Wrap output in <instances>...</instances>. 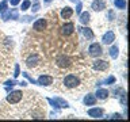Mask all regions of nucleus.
I'll list each match as a JSON object with an SVG mask.
<instances>
[{
	"mask_svg": "<svg viewBox=\"0 0 130 122\" xmlns=\"http://www.w3.org/2000/svg\"><path fill=\"white\" fill-rule=\"evenodd\" d=\"M3 20H8V19H19V14H18V10H12V11H6L3 12V16H2Z\"/></svg>",
	"mask_w": 130,
	"mask_h": 122,
	"instance_id": "obj_5",
	"label": "nucleus"
},
{
	"mask_svg": "<svg viewBox=\"0 0 130 122\" xmlns=\"http://www.w3.org/2000/svg\"><path fill=\"white\" fill-rule=\"evenodd\" d=\"M73 31H75V24L73 23H65L62 27H61V33H62L64 35H72Z\"/></svg>",
	"mask_w": 130,
	"mask_h": 122,
	"instance_id": "obj_9",
	"label": "nucleus"
},
{
	"mask_svg": "<svg viewBox=\"0 0 130 122\" xmlns=\"http://www.w3.org/2000/svg\"><path fill=\"white\" fill-rule=\"evenodd\" d=\"M104 8H106L104 0H93L92 2V10L93 11H103Z\"/></svg>",
	"mask_w": 130,
	"mask_h": 122,
	"instance_id": "obj_12",
	"label": "nucleus"
},
{
	"mask_svg": "<svg viewBox=\"0 0 130 122\" xmlns=\"http://www.w3.org/2000/svg\"><path fill=\"white\" fill-rule=\"evenodd\" d=\"M19 73H20V71H19V65L16 64V65H15V73H14V77H18V76H19Z\"/></svg>",
	"mask_w": 130,
	"mask_h": 122,
	"instance_id": "obj_26",
	"label": "nucleus"
},
{
	"mask_svg": "<svg viewBox=\"0 0 130 122\" xmlns=\"http://www.w3.org/2000/svg\"><path fill=\"white\" fill-rule=\"evenodd\" d=\"M31 10H32V12H37V11H38V10H39V3L35 2V3H34V7H32Z\"/></svg>",
	"mask_w": 130,
	"mask_h": 122,
	"instance_id": "obj_25",
	"label": "nucleus"
},
{
	"mask_svg": "<svg viewBox=\"0 0 130 122\" xmlns=\"http://www.w3.org/2000/svg\"><path fill=\"white\" fill-rule=\"evenodd\" d=\"M7 7H8V3L6 2V0L0 3V14H3V12H6V11H7Z\"/></svg>",
	"mask_w": 130,
	"mask_h": 122,
	"instance_id": "obj_22",
	"label": "nucleus"
},
{
	"mask_svg": "<svg viewBox=\"0 0 130 122\" xmlns=\"http://www.w3.org/2000/svg\"><path fill=\"white\" fill-rule=\"evenodd\" d=\"M53 83V77L52 76H47V75H41L37 80V84L39 85H50Z\"/></svg>",
	"mask_w": 130,
	"mask_h": 122,
	"instance_id": "obj_8",
	"label": "nucleus"
},
{
	"mask_svg": "<svg viewBox=\"0 0 130 122\" xmlns=\"http://www.w3.org/2000/svg\"><path fill=\"white\" fill-rule=\"evenodd\" d=\"M84 103L87 104V106H93V104L96 103V96L89 94V95H87V96L84 98Z\"/></svg>",
	"mask_w": 130,
	"mask_h": 122,
	"instance_id": "obj_16",
	"label": "nucleus"
},
{
	"mask_svg": "<svg viewBox=\"0 0 130 122\" xmlns=\"http://www.w3.org/2000/svg\"><path fill=\"white\" fill-rule=\"evenodd\" d=\"M79 30L83 33V35L84 37H87V38H89V39H92L93 38V33H92V30L89 27H80Z\"/></svg>",
	"mask_w": 130,
	"mask_h": 122,
	"instance_id": "obj_17",
	"label": "nucleus"
},
{
	"mask_svg": "<svg viewBox=\"0 0 130 122\" xmlns=\"http://www.w3.org/2000/svg\"><path fill=\"white\" fill-rule=\"evenodd\" d=\"M72 2H76V0H72Z\"/></svg>",
	"mask_w": 130,
	"mask_h": 122,
	"instance_id": "obj_33",
	"label": "nucleus"
},
{
	"mask_svg": "<svg viewBox=\"0 0 130 122\" xmlns=\"http://www.w3.org/2000/svg\"><path fill=\"white\" fill-rule=\"evenodd\" d=\"M76 12L77 14H81V3L77 4V8H76Z\"/></svg>",
	"mask_w": 130,
	"mask_h": 122,
	"instance_id": "obj_28",
	"label": "nucleus"
},
{
	"mask_svg": "<svg viewBox=\"0 0 130 122\" xmlns=\"http://www.w3.org/2000/svg\"><path fill=\"white\" fill-rule=\"evenodd\" d=\"M20 0H10V3L12 4V6H16V4H19Z\"/></svg>",
	"mask_w": 130,
	"mask_h": 122,
	"instance_id": "obj_29",
	"label": "nucleus"
},
{
	"mask_svg": "<svg viewBox=\"0 0 130 122\" xmlns=\"http://www.w3.org/2000/svg\"><path fill=\"white\" fill-rule=\"evenodd\" d=\"M110 56L112 57V58H117L118 57V46H111V49H110Z\"/></svg>",
	"mask_w": 130,
	"mask_h": 122,
	"instance_id": "obj_21",
	"label": "nucleus"
},
{
	"mask_svg": "<svg viewBox=\"0 0 130 122\" xmlns=\"http://www.w3.org/2000/svg\"><path fill=\"white\" fill-rule=\"evenodd\" d=\"M72 14H73V10L71 7H65V8H62V11H61V18L62 19H69L72 16Z\"/></svg>",
	"mask_w": 130,
	"mask_h": 122,
	"instance_id": "obj_15",
	"label": "nucleus"
},
{
	"mask_svg": "<svg viewBox=\"0 0 130 122\" xmlns=\"http://www.w3.org/2000/svg\"><path fill=\"white\" fill-rule=\"evenodd\" d=\"M114 81H115V77H114V76H110V79L104 80L103 83H104V84H110V83H114Z\"/></svg>",
	"mask_w": 130,
	"mask_h": 122,
	"instance_id": "obj_24",
	"label": "nucleus"
},
{
	"mask_svg": "<svg viewBox=\"0 0 130 122\" xmlns=\"http://www.w3.org/2000/svg\"><path fill=\"white\" fill-rule=\"evenodd\" d=\"M39 61H41V58H39V56L38 54H32V56H30L27 58V67H30V68H34V67H37V65L39 64Z\"/></svg>",
	"mask_w": 130,
	"mask_h": 122,
	"instance_id": "obj_11",
	"label": "nucleus"
},
{
	"mask_svg": "<svg viewBox=\"0 0 130 122\" xmlns=\"http://www.w3.org/2000/svg\"><path fill=\"white\" fill-rule=\"evenodd\" d=\"M92 68L98 69V71H106V69H108V63H106L103 60H96V61H93Z\"/></svg>",
	"mask_w": 130,
	"mask_h": 122,
	"instance_id": "obj_7",
	"label": "nucleus"
},
{
	"mask_svg": "<svg viewBox=\"0 0 130 122\" xmlns=\"http://www.w3.org/2000/svg\"><path fill=\"white\" fill-rule=\"evenodd\" d=\"M114 41H115V34H114V31H107L106 34L103 35V38H102V42L106 43V45H108V43H112Z\"/></svg>",
	"mask_w": 130,
	"mask_h": 122,
	"instance_id": "obj_10",
	"label": "nucleus"
},
{
	"mask_svg": "<svg viewBox=\"0 0 130 122\" xmlns=\"http://www.w3.org/2000/svg\"><path fill=\"white\" fill-rule=\"evenodd\" d=\"M22 96H23L22 91H12L10 95L7 96V102L11 104H15V103H18V102L22 100Z\"/></svg>",
	"mask_w": 130,
	"mask_h": 122,
	"instance_id": "obj_2",
	"label": "nucleus"
},
{
	"mask_svg": "<svg viewBox=\"0 0 130 122\" xmlns=\"http://www.w3.org/2000/svg\"><path fill=\"white\" fill-rule=\"evenodd\" d=\"M107 16H110V18H111L110 20H112V18H114V12H112V11H110V14H108Z\"/></svg>",
	"mask_w": 130,
	"mask_h": 122,
	"instance_id": "obj_30",
	"label": "nucleus"
},
{
	"mask_svg": "<svg viewBox=\"0 0 130 122\" xmlns=\"http://www.w3.org/2000/svg\"><path fill=\"white\" fill-rule=\"evenodd\" d=\"M45 27H46V20H45L43 18H41V19H38V20H35V22H34V30L43 31Z\"/></svg>",
	"mask_w": 130,
	"mask_h": 122,
	"instance_id": "obj_13",
	"label": "nucleus"
},
{
	"mask_svg": "<svg viewBox=\"0 0 130 122\" xmlns=\"http://www.w3.org/2000/svg\"><path fill=\"white\" fill-rule=\"evenodd\" d=\"M96 96H98V99H106L108 96V91L107 89H98Z\"/></svg>",
	"mask_w": 130,
	"mask_h": 122,
	"instance_id": "obj_18",
	"label": "nucleus"
},
{
	"mask_svg": "<svg viewBox=\"0 0 130 122\" xmlns=\"http://www.w3.org/2000/svg\"><path fill=\"white\" fill-rule=\"evenodd\" d=\"M56 63L60 68H68L69 65H71V60H69V57H67L65 54H60L57 57Z\"/></svg>",
	"mask_w": 130,
	"mask_h": 122,
	"instance_id": "obj_4",
	"label": "nucleus"
},
{
	"mask_svg": "<svg viewBox=\"0 0 130 122\" xmlns=\"http://www.w3.org/2000/svg\"><path fill=\"white\" fill-rule=\"evenodd\" d=\"M49 103L53 104L54 107H68V102H65L64 99H61V98H54V99H47Z\"/></svg>",
	"mask_w": 130,
	"mask_h": 122,
	"instance_id": "obj_6",
	"label": "nucleus"
},
{
	"mask_svg": "<svg viewBox=\"0 0 130 122\" xmlns=\"http://www.w3.org/2000/svg\"><path fill=\"white\" fill-rule=\"evenodd\" d=\"M126 99H127V98H126V94L123 92V95H122V99H121V102H122V104H123V106H126Z\"/></svg>",
	"mask_w": 130,
	"mask_h": 122,
	"instance_id": "obj_27",
	"label": "nucleus"
},
{
	"mask_svg": "<svg viewBox=\"0 0 130 122\" xmlns=\"http://www.w3.org/2000/svg\"><path fill=\"white\" fill-rule=\"evenodd\" d=\"M88 52H89V56H92V57H99V56H102V53H103L102 46L99 43H92L91 46L88 48Z\"/></svg>",
	"mask_w": 130,
	"mask_h": 122,
	"instance_id": "obj_3",
	"label": "nucleus"
},
{
	"mask_svg": "<svg viewBox=\"0 0 130 122\" xmlns=\"http://www.w3.org/2000/svg\"><path fill=\"white\" fill-rule=\"evenodd\" d=\"M80 22L83 24H87L89 22V14H88V12H83V14H80Z\"/></svg>",
	"mask_w": 130,
	"mask_h": 122,
	"instance_id": "obj_20",
	"label": "nucleus"
},
{
	"mask_svg": "<svg viewBox=\"0 0 130 122\" xmlns=\"http://www.w3.org/2000/svg\"><path fill=\"white\" fill-rule=\"evenodd\" d=\"M31 6V2L30 0H24V2L22 3V11H26V10H28V7Z\"/></svg>",
	"mask_w": 130,
	"mask_h": 122,
	"instance_id": "obj_23",
	"label": "nucleus"
},
{
	"mask_svg": "<svg viewBox=\"0 0 130 122\" xmlns=\"http://www.w3.org/2000/svg\"><path fill=\"white\" fill-rule=\"evenodd\" d=\"M119 117H121V115H119V114H115V115H114V117H112V119H118V118H119Z\"/></svg>",
	"mask_w": 130,
	"mask_h": 122,
	"instance_id": "obj_31",
	"label": "nucleus"
},
{
	"mask_svg": "<svg viewBox=\"0 0 130 122\" xmlns=\"http://www.w3.org/2000/svg\"><path fill=\"white\" fill-rule=\"evenodd\" d=\"M45 2H46V3H49V2H52V0H45Z\"/></svg>",
	"mask_w": 130,
	"mask_h": 122,
	"instance_id": "obj_32",
	"label": "nucleus"
},
{
	"mask_svg": "<svg viewBox=\"0 0 130 122\" xmlns=\"http://www.w3.org/2000/svg\"><path fill=\"white\" fill-rule=\"evenodd\" d=\"M64 84L67 85L68 88H75V87H77V85L80 84V80L77 79L75 75H68L64 79Z\"/></svg>",
	"mask_w": 130,
	"mask_h": 122,
	"instance_id": "obj_1",
	"label": "nucleus"
},
{
	"mask_svg": "<svg viewBox=\"0 0 130 122\" xmlns=\"http://www.w3.org/2000/svg\"><path fill=\"white\" fill-rule=\"evenodd\" d=\"M88 115L92 118H102L103 117V110L102 109H91V110H88Z\"/></svg>",
	"mask_w": 130,
	"mask_h": 122,
	"instance_id": "obj_14",
	"label": "nucleus"
},
{
	"mask_svg": "<svg viewBox=\"0 0 130 122\" xmlns=\"http://www.w3.org/2000/svg\"><path fill=\"white\" fill-rule=\"evenodd\" d=\"M114 6L119 10H125L126 8V0H114Z\"/></svg>",
	"mask_w": 130,
	"mask_h": 122,
	"instance_id": "obj_19",
	"label": "nucleus"
}]
</instances>
